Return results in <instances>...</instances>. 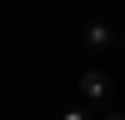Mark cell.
I'll list each match as a JSON object with an SVG mask.
<instances>
[{"label": "cell", "instance_id": "1", "mask_svg": "<svg viewBox=\"0 0 125 120\" xmlns=\"http://www.w3.org/2000/svg\"><path fill=\"white\" fill-rule=\"evenodd\" d=\"M75 90H80V100H90V105H100V100H110V95H115V80H110V75H105L100 65H90V70H80Z\"/></svg>", "mask_w": 125, "mask_h": 120}, {"label": "cell", "instance_id": "2", "mask_svg": "<svg viewBox=\"0 0 125 120\" xmlns=\"http://www.w3.org/2000/svg\"><path fill=\"white\" fill-rule=\"evenodd\" d=\"M80 45H85L90 55H105V50L115 45V30H110V20H85V25H80Z\"/></svg>", "mask_w": 125, "mask_h": 120}, {"label": "cell", "instance_id": "3", "mask_svg": "<svg viewBox=\"0 0 125 120\" xmlns=\"http://www.w3.org/2000/svg\"><path fill=\"white\" fill-rule=\"evenodd\" d=\"M55 120H100V115H95L90 105H65V110L55 115Z\"/></svg>", "mask_w": 125, "mask_h": 120}, {"label": "cell", "instance_id": "4", "mask_svg": "<svg viewBox=\"0 0 125 120\" xmlns=\"http://www.w3.org/2000/svg\"><path fill=\"white\" fill-rule=\"evenodd\" d=\"M100 120H125V110H105V115H100Z\"/></svg>", "mask_w": 125, "mask_h": 120}, {"label": "cell", "instance_id": "5", "mask_svg": "<svg viewBox=\"0 0 125 120\" xmlns=\"http://www.w3.org/2000/svg\"><path fill=\"white\" fill-rule=\"evenodd\" d=\"M120 45H125V35H120Z\"/></svg>", "mask_w": 125, "mask_h": 120}]
</instances>
